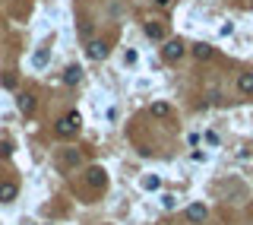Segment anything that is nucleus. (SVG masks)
Segmentation results:
<instances>
[{"label":"nucleus","instance_id":"7ed1b4c3","mask_svg":"<svg viewBox=\"0 0 253 225\" xmlns=\"http://www.w3.org/2000/svg\"><path fill=\"white\" fill-rule=\"evenodd\" d=\"M85 184H89V187H105V184H108V175H105V168H98V165H92L89 171H85Z\"/></svg>","mask_w":253,"mask_h":225},{"label":"nucleus","instance_id":"39448f33","mask_svg":"<svg viewBox=\"0 0 253 225\" xmlns=\"http://www.w3.org/2000/svg\"><path fill=\"white\" fill-rule=\"evenodd\" d=\"M206 216H209V209H206L203 203H193V206H187V219H190V222H203Z\"/></svg>","mask_w":253,"mask_h":225},{"label":"nucleus","instance_id":"f03ea898","mask_svg":"<svg viewBox=\"0 0 253 225\" xmlns=\"http://www.w3.org/2000/svg\"><path fill=\"white\" fill-rule=\"evenodd\" d=\"M76 127H79V114H76V111H70L63 121H57V134H61V136H73Z\"/></svg>","mask_w":253,"mask_h":225},{"label":"nucleus","instance_id":"f3484780","mask_svg":"<svg viewBox=\"0 0 253 225\" xmlns=\"http://www.w3.org/2000/svg\"><path fill=\"white\" fill-rule=\"evenodd\" d=\"M206 143H209V146H218V134H212V130H209V134H206Z\"/></svg>","mask_w":253,"mask_h":225},{"label":"nucleus","instance_id":"4468645a","mask_svg":"<svg viewBox=\"0 0 253 225\" xmlns=\"http://www.w3.org/2000/svg\"><path fill=\"white\" fill-rule=\"evenodd\" d=\"M146 35H149V38H162V35H165V29H162L158 22H149V25H146Z\"/></svg>","mask_w":253,"mask_h":225},{"label":"nucleus","instance_id":"6ab92c4d","mask_svg":"<svg viewBox=\"0 0 253 225\" xmlns=\"http://www.w3.org/2000/svg\"><path fill=\"white\" fill-rule=\"evenodd\" d=\"M155 3H158V6H168V3H171V0H155Z\"/></svg>","mask_w":253,"mask_h":225},{"label":"nucleus","instance_id":"ddd939ff","mask_svg":"<svg viewBox=\"0 0 253 225\" xmlns=\"http://www.w3.org/2000/svg\"><path fill=\"white\" fill-rule=\"evenodd\" d=\"M152 114H155V117H168L171 114V105L168 102H155V105H152Z\"/></svg>","mask_w":253,"mask_h":225},{"label":"nucleus","instance_id":"9d476101","mask_svg":"<svg viewBox=\"0 0 253 225\" xmlns=\"http://www.w3.org/2000/svg\"><path fill=\"white\" fill-rule=\"evenodd\" d=\"M16 184H0V203H10L13 197H16Z\"/></svg>","mask_w":253,"mask_h":225},{"label":"nucleus","instance_id":"f8f14e48","mask_svg":"<svg viewBox=\"0 0 253 225\" xmlns=\"http://www.w3.org/2000/svg\"><path fill=\"white\" fill-rule=\"evenodd\" d=\"M193 54H196V61H209L212 48H209V45H193Z\"/></svg>","mask_w":253,"mask_h":225},{"label":"nucleus","instance_id":"dca6fc26","mask_svg":"<svg viewBox=\"0 0 253 225\" xmlns=\"http://www.w3.org/2000/svg\"><path fill=\"white\" fill-rule=\"evenodd\" d=\"M162 203H165V209H174V206H177V197H165Z\"/></svg>","mask_w":253,"mask_h":225},{"label":"nucleus","instance_id":"6e6552de","mask_svg":"<svg viewBox=\"0 0 253 225\" xmlns=\"http://www.w3.org/2000/svg\"><path fill=\"white\" fill-rule=\"evenodd\" d=\"M48 61H51V51L48 48H38L35 54H32V67H44Z\"/></svg>","mask_w":253,"mask_h":225},{"label":"nucleus","instance_id":"9b49d317","mask_svg":"<svg viewBox=\"0 0 253 225\" xmlns=\"http://www.w3.org/2000/svg\"><path fill=\"white\" fill-rule=\"evenodd\" d=\"M19 111H22V114H32V111H35V98H32V95H19Z\"/></svg>","mask_w":253,"mask_h":225},{"label":"nucleus","instance_id":"a211bd4d","mask_svg":"<svg viewBox=\"0 0 253 225\" xmlns=\"http://www.w3.org/2000/svg\"><path fill=\"white\" fill-rule=\"evenodd\" d=\"M136 57H139L136 51H126V54H124V61H126V64H136Z\"/></svg>","mask_w":253,"mask_h":225},{"label":"nucleus","instance_id":"1a4fd4ad","mask_svg":"<svg viewBox=\"0 0 253 225\" xmlns=\"http://www.w3.org/2000/svg\"><path fill=\"white\" fill-rule=\"evenodd\" d=\"M79 79H83V70H79V67H66V73H63V83L66 86H76Z\"/></svg>","mask_w":253,"mask_h":225},{"label":"nucleus","instance_id":"2eb2a0df","mask_svg":"<svg viewBox=\"0 0 253 225\" xmlns=\"http://www.w3.org/2000/svg\"><path fill=\"white\" fill-rule=\"evenodd\" d=\"M143 187H146V190H155V187H158V178H146Z\"/></svg>","mask_w":253,"mask_h":225},{"label":"nucleus","instance_id":"423d86ee","mask_svg":"<svg viewBox=\"0 0 253 225\" xmlns=\"http://www.w3.org/2000/svg\"><path fill=\"white\" fill-rule=\"evenodd\" d=\"M89 57H92V61H105V57H108V45H105V42H92L89 45Z\"/></svg>","mask_w":253,"mask_h":225},{"label":"nucleus","instance_id":"20e7f679","mask_svg":"<svg viewBox=\"0 0 253 225\" xmlns=\"http://www.w3.org/2000/svg\"><path fill=\"white\" fill-rule=\"evenodd\" d=\"M162 54H165V61H171V64L181 61V57H184V42H168L162 48Z\"/></svg>","mask_w":253,"mask_h":225},{"label":"nucleus","instance_id":"0eeeda50","mask_svg":"<svg viewBox=\"0 0 253 225\" xmlns=\"http://www.w3.org/2000/svg\"><path fill=\"white\" fill-rule=\"evenodd\" d=\"M237 89H241L244 95H253V73H241V76H237Z\"/></svg>","mask_w":253,"mask_h":225},{"label":"nucleus","instance_id":"f257e3e1","mask_svg":"<svg viewBox=\"0 0 253 225\" xmlns=\"http://www.w3.org/2000/svg\"><path fill=\"white\" fill-rule=\"evenodd\" d=\"M54 162H57V168L70 171V168H76V165L83 162V152H79V149H57Z\"/></svg>","mask_w":253,"mask_h":225}]
</instances>
